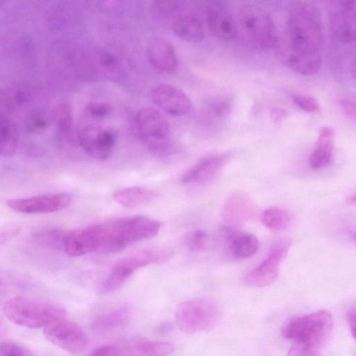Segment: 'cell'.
<instances>
[{
	"mask_svg": "<svg viewBox=\"0 0 356 356\" xmlns=\"http://www.w3.org/2000/svg\"><path fill=\"white\" fill-rule=\"evenodd\" d=\"M356 202V197L355 195L353 194V195H350L347 199V203L350 205H355Z\"/></svg>",
	"mask_w": 356,
	"mask_h": 356,
	"instance_id": "obj_42",
	"label": "cell"
},
{
	"mask_svg": "<svg viewBox=\"0 0 356 356\" xmlns=\"http://www.w3.org/2000/svg\"><path fill=\"white\" fill-rule=\"evenodd\" d=\"M172 31L180 39L188 42L198 43L204 38V31L200 21L191 14L177 17L172 23Z\"/></svg>",
	"mask_w": 356,
	"mask_h": 356,
	"instance_id": "obj_23",
	"label": "cell"
},
{
	"mask_svg": "<svg viewBox=\"0 0 356 356\" xmlns=\"http://www.w3.org/2000/svg\"><path fill=\"white\" fill-rule=\"evenodd\" d=\"M220 316L221 310L216 302L197 298L182 302L177 309L175 319L181 330L193 334L211 330Z\"/></svg>",
	"mask_w": 356,
	"mask_h": 356,
	"instance_id": "obj_7",
	"label": "cell"
},
{
	"mask_svg": "<svg viewBox=\"0 0 356 356\" xmlns=\"http://www.w3.org/2000/svg\"><path fill=\"white\" fill-rule=\"evenodd\" d=\"M1 280L0 279V286H1Z\"/></svg>",
	"mask_w": 356,
	"mask_h": 356,
	"instance_id": "obj_44",
	"label": "cell"
},
{
	"mask_svg": "<svg viewBox=\"0 0 356 356\" xmlns=\"http://www.w3.org/2000/svg\"><path fill=\"white\" fill-rule=\"evenodd\" d=\"M237 33H240L246 43L257 49H268L277 42L274 22L263 8L255 5H244L240 8L236 22Z\"/></svg>",
	"mask_w": 356,
	"mask_h": 356,
	"instance_id": "obj_5",
	"label": "cell"
},
{
	"mask_svg": "<svg viewBox=\"0 0 356 356\" xmlns=\"http://www.w3.org/2000/svg\"><path fill=\"white\" fill-rule=\"evenodd\" d=\"M320 54L302 55L290 54L286 59L287 66L294 72L305 76L314 75L321 67Z\"/></svg>",
	"mask_w": 356,
	"mask_h": 356,
	"instance_id": "obj_26",
	"label": "cell"
},
{
	"mask_svg": "<svg viewBox=\"0 0 356 356\" xmlns=\"http://www.w3.org/2000/svg\"><path fill=\"white\" fill-rule=\"evenodd\" d=\"M319 349L302 343L293 342L287 356H318Z\"/></svg>",
	"mask_w": 356,
	"mask_h": 356,
	"instance_id": "obj_36",
	"label": "cell"
},
{
	"mask_svg": "<svg viewBox=\"0 0 356 356\" xmlns=\"http://www.w3.org/2000/svg\"><path fill=\"white\" fill-rule=\"evenodd\" d=\"M85 111L93 118H104L111 113L112 106L106 102H91L86 106Z\"/></svg>",
	"mask_w": 356,
	"mask_h": 356,
	"instance_id": "obj_35",
	"label": "cell"
},
{
	"mask_svg": "<svg viewBox=\"0 0 356 356\" xmlns=\"http://www.w3.org/2000/svg\"><path fill=\"white\" fill-rule=\"evenodd\" d=\"M65 232L56 228H42L35 233V239L42 246L53 248L63 249L64 240L66 235Z\"/></svg>",
	"mask_w": 356,
	"mask_h": 356,
	"instance_id": "obj_28",
	"label": "cell"
},
{
	"mask_svg": "<svg viewBox=\"0 0 356 356\" xmlns=\"http://www.w3.org/2000/svg\"><path fill=\"white\" fill-rule=\"evenodd\" d=\"M137 131L145 145L156 154H165L170 147V127L167 120L157 110L140 109L136 118Z\"/></svg>",
	"mask_w": 356,
	"mask_h": 356,
	"instance_id": "obj_8",
	"label": "cell"
},
{
	"mask_svg": "<svg viewBox=\"0 0 356 356\" xmlns=\"http://www.w3.org/2000/svg\"><path fill=\"white\" fill-rule=\"evenodd\" d=\"M352 69H350V72L353 73L352 76L353 79H355V63L353 62V65L350 67Z\"/></svg>",
	"mask_w": 356,
	"mask_h": 356,
	"instance_id": "obj_43",
	"label": "cell"
},
{
	"mask_svg": "<svg viewBox=\"0 0 356 356\" xmlns=\"http://www.w3.org/2000/svg\"><path fill=\"white\" fill-rule=\"evenodd\" d=\"M0 356H33L27 349L10 341L0 343Z\"/></svg>",
	"mask_w": 356,
	"mask_h": 356,
	"instance_id": "obj_34",
	"label": "cell"
},
{
	"mask_svg": "<svg viewBox=\"0 0 356 356\" xmlns=\"http://www.w3.org/2000/svg\"><path fill=\"white\" fill-rule=\"evenodd\" d=\"M20 230L21 227L17 225H6L0 228V246L17 235Z\"/></svg>",
	"mask_w": 356,
	"mask_h": 356,
	"instance_id": "obj_37",
	"label": "cell"
},
{
	"mask_svg": "<svg viewBox=\"0 0 356 356\" xmlns=\"http://www.w3.org/2000/svg\"><path fill=\"white\" fill-rule=\"evenodd\" d=\"M334 130L330 127L321 128L314 149L309 157L312 169H321L331 161L333 153Z\"/></svg>",
	"mask_w": 356,
	"mask_h": 356,
	"instance_id": "obj_20",
	"label": "cell"
},
{
	"mask_svg": "<svg viewBox=\"0 0 356 356\" xmlns=\"http://www.w3.org/2000/svg\"><path fill=\"white\" fill-rule=\"evenodd\" d=\"M292 99L294 104L304 111L314 113L320 110L319 103L311 96L295 94L293 95Z\"/></svg>",
	"mask_w": 356,
	"mask_h": 356,
	"instance_id": "obj_33",
	"label": "cell"
},
{
	"mask_svg": "<svg viewBox=\"0 0 356 356\" xmlns=\"http://www.w3.org/2000/svg\"><path fill=\"white\" fill-rule=\"evenodd\" d=\"M290 54H319L323 42V25L314 5L300 2L290 10L287 21Z\"/></svg>",
	"mask_w": 356,
	"mask_h": 356,
	"instance_id": "obj_2",
	"label": "cell"
},
{
	"mask_svg": "<svg viewBox=\"0 0 356 356\" xmlns=\"http://www.w3.org/2000/svg\"><path fill=\"white\" fill-rule=\"evenodd\" d=\"M116 139L115 129L97 124H83L76 132L79 145L90 156L99 160L111 156Z\"/></svg>",
	"mask_w": 356,
	"mask_h": 356,
	"instance_id": "obj_10",
	"label": "cell"
},
{
	"mask_svg": "<svg viewBox=\"0 0 356 356\" xmlns=\"http://www.w3.org/2000/svg\"><path fill=\"white\" fill-rule=\"evenodd\" d=\"M225 248L233 259H245L256 254L259 248L258 238L250 233L222 227Z\"/></svg>",
	"mask_w": 356,
	"mask_h": 356,
	"instance_id": "obj_19",
	"label": "cell"
},
{
	"mask_svg": "<svg viewBox=\"0 0 356 356\" xmlns=\"http://www.w3.org/2000/svg\"><path fill=\"white\" fill-rule=\"evenodd\" d=\"M147 59L156 70L170 73L178 66V59L172 44L161 37H154L147 43Z\"/></svg>",
	"mask_w": 356,
	"mask_h": 356,
	"instance_id": "obj_17",
	"label": "cell"
},
{
	"mask_svg": "<svg viewBox=\"0 0 356 356\" xmlns=\"http://www.w3.org/2000/svg\"><path fill=\"white\" fill-rule=\"evenodd\" d=\"M89 356H133L130 343L102 346L94 349Z\"/></svg>",
	"mask_w": 356,
	"mask_h": 356,
	"instance_id": "obj_31",
	"label": "cell"
},
{
	"mask_svg": "<svg viewBox=\"0 0 356 356\" xmlns=\"http://www.w3.org/2000/svg\"><path fill=\"white\" fill-rule=\"evenodd\" d=\"M99 61L102 65L106 67H113L118 64L117 58L110 54H105L101 56Z\"/></svg>",
	"mask_w": 356,
	"mask_h": 356,
	"instance_id": "obj_40",
	"label": "cell"
},
{
	"mask_svg": "<svg viewBox=\"0 0 356 356\" xmlns=\"http://www.w3.org/2000/svg\"><path fill=\"white\" fill-rule=\"evenodd\" d=\"M55 120L59 133L67 138L72 136V114L70 106L66 104H60L55 111Z\"/></svg>",
	"mask_w": 356,
	"mask_h": 356,
	"instance_id": "obj_29",
	"label": "cell"
},
{
	"mask_svg": "<svg viewBox=\"0 0 356 356\" xmlns=\"http://www.w3.org/2000/svg\"><path fill=\"white\" fill-rule=\"evenodd\" d=\"M133 356H168L175 350L169 341L137 340L130 343Z\"/></svg>",
	"mask_w": 356,
	"mask_h": 356,
	"instance_id": "obj_25",
	"label": "cell"
},
{
	"mask_svg": "<svg viewBox=\"0 0 356 356\" xmlns=\"http://www.w3.org/2000/svg\"><path fill=\"white\" fill-rule=\"evenodd\" d=\"M341 105L346 114L353 121L355 120V104L350 98L345 97L341 99Z\"/></svg>",
	"mask_w": 356,
	"mask_h": 356,
	"instance_id": "obj_38",
	"label": "cell"
},
{
	"mask_svg": "<svg viewBox=\"0 0 356 356\" xmlns=\"http://www.w3.org/2000/svg\"><path fill=\"white\" fill-rule=\"evenodd\" d=\"M207 114L212 118H222L231 110V102L227 98H220L209 104Z\"/></svg>",
	"mask_w": 356,
	"mask_h": 356,
	"instance_id": "obj_32",
	"label": "cell"
},
{
	"mask_svg": "<svg viewBox=\"0 0 356 356\" xmlns=\"http://www.w3.org/2000/svg\"><path fill=\"white\" fill-rule=\"evenodd\" d=\"M156 193L151 189L131 186L120 189L113 194V200L119 204L127 208H137L152 201Z\"/></svg>",
	"mask_w": 356,
	"mask_h": 356,
	"instance_id": "obj_24",
	"label": "cell"
},
{
	"mask_svg": "<svg viewBox=\"0 0 356 356\" xmlns=\"http://www.w3.org/2000/svg\"><path fill=\"white\" fill-rule=\"evenodd\" d=\"M3 311L13 323L31 329L44 328L67 317L66 310L57 303L22 296L8 300Z\"/></svg>",
	"mask_w": 356,
	"mask_h": 356,
	"instance_id": "obj_3",
	"label": "cell"
},
{
	"mask_svg": "<svg viewBox=\"0 0 356 356\" xmlns=\"http://www.w3.org/2000/svg\"><path fill=\"white\" fill-rule=\"evenodd\" d=\"M207 22L210 32L222 40H231L236 37V22L225 1L211 2L207 8Z\"/></svg>",
	"mask_w": 356,
	"mask_h": 356,
	"instance_id": "obj_16",
	"label": "cell"
},
{
	"mask_svg": "<svg viewBox=\"0 0 356 356\" xmlns=\"http://www.w3.org/2000/svg\"><path fill=\"white\" fill-rule=\"evenodd\" d=\"M333 325L332 314L327 310L291 317L282 325L284 338L318 349L327 339Z\"/></svg>",
	"mask_w": 356,
	"mask_h": 356,
	"instance_id": "obj_4",
	"label": "cell"
},
{
	"mask_svg": "<svg viewBox=\"0 0 356 356\" xmlns=\"http://www.w3.org/2000/svg\"><path fill=\"white\" fill-rule=\"evenodd\" d=\"M130 318V309L121 307L96 317L92 323V329L98 334L111 333L123 327Z\"/></svg>",
	"mask_w": 356,
	"mask_h": 356,
	"instance_id": "obj_22",
	"label": "cell"
},
{
	"mask_svg": "<svg viewBox=\"0 0 356 356\" xmlns=\"http://www.w3.org/2000/svg\"><path fill=\"white\" fill-rule=\"evenodd\" d=\"M91 252L111 253L154 237L161 223L145 216L109 220L85 227Z\"/></svg>",
	"mask_w": 356,
	"mask_h": 356,
	"instance_id": "obj_1",
	"label": "cell"
},
{
	"mask_svg": "<svg viewBox=\"0 0 356 356\" xmlns=\"http://www.w3.org/2000/svg\"><path fill=\"white\" fill-rule=\"evenodd\" d=\"M152 102L166 114L182 116L191 109L189 97L181 89L168 83L158 84L149 92Z\"/></svg>",
	"mask_w": 356,
	"mask_h": 356,
	"instance_id": "obj_13",
	"label": "cell"
},
{
	"mask_svg": "<svg viewBox=\"0 0 356 356\" xmlns=\"http://www.w3.org/2000/svg\"><path fill=\"white\" fill-rule=\"evenodd\" d=\"M19 132L10 113L0 109V155L13 156L19 146Z\"/></svg>",
	"mask_w": 356,
	"mask_h": 356,
	"instance_id": "obj_21",
	"label": "cell"
},
{
	"mask_svg": "<svg viewBox=\"0 0 356 356\" xmlns=\"http://www.w3.org/2000/svg\"><path fill=\"white\" fill-rule=\"evenodd\" d=\"M291 245V241L288 238L274 242L259 264L245 275V282L254 287H264L273 284L278 277L280 265Z\"/></svg>",
	"mask_w": 356,
	"mask_h": 356,
	"instance_id": "obj_9",
	"label": "cell"
},
{
	"mask_svg": "<svg viewBox=\"0 0 356 356\" xmlns=\"http://www.w3.org/2000/svg\"><path fill=\"white\" fill-rule=\"evenodd\" d=\"M356 1H343L332 15V29L342 42H351L356 36Z\"/></svg>",
	"mask_w": 356,
	"mask_h": 356,
	"instance_id": "obj_18",
	"label": "cell"
},
{
	"mask_svg": "<svg viewBox=\"0 0 356 356\" xmlns=\"http://www.w3.org/2000/svg\"><path fill=\"white\" fill-rule=\"evenodd\" d=\"M170 252L162 248L143 249L131 253L115 264L99 285L104 294L111 293L120 289L138 269L166 260Z\"/></svg>",
	"mask_w": 356,
	"mask_h": 356,
	"instance_id": "obj_6",
	"label": "cell"
},
{
	"mask_svg": "<svg viewBox=\"0 0 356 356\" xmlns=\"http://www.w3.org/2000/svg\"><path fill=\"white\" fill-rule=\"evenodd\" d=\"M45 338L54 345L71 353H79L88 345V337L75 323L63 318L43 328Z\"/></svg>",
	"mask_w": 356,
	"mask_h": 356,
	"instance_id": "obj_11",
	"label": "cell"
},
{
	"mask_svg": "<svg viewBox=\"0 0 356 356\" xmlns=\"http://www.w3.org/2000/svg\"><path fill=\"white\" fill-rule=\"evenodd\" d=\"M291 215L285 209L270 207L265 209L261 215V223L271 231H281L288 227Z\"/></svg>",
	"mask_w": 356,
	"mask_h": 356,
	"instance_id": "obj_27",
	"label": "cell"
},
{
	"mask_svg": "<svg viewBox=\"0 0 356 356\" xmlns=\"http://www.w3.org/2000/svg\"><path fill=\"white\" fill-rule=\"evenodd\" d=\"M229 152L210 154L200 159L182 175L185 184H200L213 179L231 159Z\"/></svg>",
	"mask_w": 356,
	"mask_h": 356,
	"instance_id": "obj_14",
	"label": "cell"
},
{
	"mask_svg": "<svg viewBox=\"0 0 356 356\" xmlns=\"http://www.w3.org/2000/svg\"><path fill=\"white\" fill-rule=\"evenodd\" d=\"M256 213L252 200L243 192L230 195L222 208L223 227L236 229L251 220Z\"/></svg>",
	"mask_w": 356,
	"mask_h": 356,
	"instance_id": "obj_15",
	"label": "cell"
},
{
	"mask_svg": "<svg viewBox=\"0 0 356 356\" xmlns=\"http://www.w3.org/2000/svg\"><path fill=\"white\" fill-rule=\"evenodd\" d=\"M186 245L188 250L197 253L203 251L209 243V235L207 232L201 229H196L190 232L185 240Z\"/></svg>",
	"mask_w": 356,
	"mask_h": 356,
	"instance_id": "obj_30",
	"label": "cell"
},
{
	"mask_svg": "<svg viewBox=\"0 0 356 356\" xmlns=\"http://www.w3.org/2000/svg\"><path fill=\"white\" fill-rule=\"evenodd\" d=\"M71 196L65 193L14 198L6 204L11 209L26 214L51 213L62 211L71 203Z\"/></svg>",
	"mask_w": 356,
	"mask_h": 356,
	"instance_id": "obj_12",
	"label": "cell"
},
{
	"mask_svg": "<svg viewBox=\"0 0 356 356\" xmlns=\"http://www.w3.org/2000/svg\"><path fill=\"white\" fill-rule=\"evenodd\" d=\"M271 113L272 117L275 121L282 120L286 115L284 111L280 108H275L273 110Z\"/></svg>",
	"mask_w": 356,
	"mask_h": 356,
	"instance_id": "obj_41",
	"label": "cell"
},
{
	"mask_svg": "<svg viewBox=\"0 0 356 356\" xmlns=\"http://www.w3.org/2000/svg\"><path fill=\"white\" fill-rule=\"evenodd\" d=\"M346 316L350 331L351 332L353 337L355 338L356 330V309L355 305H353L349 307V309L347 311Z\"/></svg>",
	"mask_w": 356,
	"mask_h": 356,
	"instance_id": "obj_39",
	"label": "cell"
}]
</instances>
